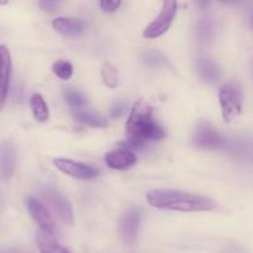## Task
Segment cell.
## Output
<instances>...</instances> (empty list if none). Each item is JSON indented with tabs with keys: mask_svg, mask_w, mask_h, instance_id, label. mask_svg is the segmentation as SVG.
Here are the masks:
<instances>
[{
	"mask_svg": "<svg viewBox=\"0 0 253 253\" xmlns=\"http://www.w3.org/2000/svg\"><path fill=\"white\" fill-rule=\"evenodd\" d=\"M126 147L139 149L147 143L160 140L165 137V130L154 118L153 108L147 102L139 99L132 107L126 121Z\"/></svg>",
	"mask_w": 253,
	"mask_h": 253,
	"instance_id": "cell-1",
	"label": "cell"
},
{
	"mask_svg": "<svg viewBox=\"0 0 253 253\" xmlns=\"http://www.w3.org/2000/svg\"><path fill=\"white\" fill-rule=\"evenodd\" d=\"M148 203L153 208L162 210L181 211V212H200L211 211L217 208V204L210 198L195 194L184 193L179 190L158 189L152 190L147 195Z\"/></svg>",
	"mask_w": 253,
	"mask_h": 253,
	"instance_id": "cell-2",
	"label": "cell"
},
{
	"mask_svg": "<svg viewBox=\"0 0 253 253\" xmlns=\"http://www.w3.org/2000/svg\"><path fill=\"white\" fill-rule=\"evenodd\" d=\"M218 99H220L221 111L225 122H231L235 119L242 109L243 93L240 84L236 82H230L225 84L218 92Z\"/></svg>",
	"mask_w": 253,
	"mask_h": 253,
	"instance_id": "cell-3",
	"label": "cell"
},
{
	"mask_svg": "<svg viewBox=\"0 0 253 253\" xmlns=\"http://www.w3.org/2000/svg\"><path fill=\"white\" fill-rule=\"evenodd\" d=\"M177 11V0H164L159 15L144 29L143 36L147 39H157L164 35L171 26Z\"/></svg>",
	"mask_w": 253,
	"mask_h": 253,
	"instance_id": "cell-4",
	"label": "cell"
},
{
	"mask_svg": "<svg viewBox=\"0 0 253 253\" xmlns=\"http://www.w3.org/2000/svg\"><path fill=\"white\" fill-rule=\"evenodd\" d=\"M42 194L43 198L46 199L47 204L51 206L53 212H55V215L57 216L65 225H74L75 216L70 201L67 200L60 191H57L56 189H52V187H47Z\"/></svg>",
	"mask_w": 253,
	"mask_h": 253,
	"instance_id": "cell-5",
	"label": "cell"
},
{
	"mask_svg": "<svg viewBox=\"0 0 253 253\" xmlns=\"http://www.w3.org/2000/svg\"><path fill=\"white\" fill-rule=\"evenodd\" d=\"M53 164L56 165L60 171L63 174L69 175V176L75 177V179L80 180H91L98 176L99 171L94 168L89 167V165L84 164V163L75 162L71 159H63V158H58V159L53 160Z\"/></svg>",
	"mask_w": 253,
	"mask_h": 253,
	"instance_id": "cell-6",
	"label": "cell"
},
{
	"mask_svg": "<svg viewBox=\"0 0 253 253\" xmlns=\"http://www.w3.org/2000/svg\"><path fill=\"white\" fill-rule=\"evenodd\" d=\"M194 143L199 148H204V149H220L225 147L227 142L212 126L203 123L196 128L195 134H194Z\"/></svg>",
	"mask_w": 253,
	"mask_h": 253,
	"instance_id": "cell-7",
	"label": "cell"
},
{
	"mask_svg": "<svg viewBox=\"0 0 253 253\" xmlns=\"http://www.w3.org/2000/svg\"><path fill=\"white\" fill-rule=\"evenodd\" d=\"M13 61L9 48L5 45H0V111L3 108L10 87Z\"/></svg>",
	"mask_w": 253,
	"mask_h": 253,
	"instance_id": "cell-8",
	"label": "cell"
},
{
	"mask_svg": "<svg viewBox=\"0 0 253 253\" xmlns=\"http://www.w3.org/2000/svg\"><path fill=\"white\" fill-rule=\"evenodd\" d=\"M104 160L111 169L126 170L134 167V164L137 163V155L130 148L119 147L107 153Z\"/></svg>",
	"mask_w": 253,
	"mask_h": 253,
	"instance_id": "cell-9",
	"label": "cell"
},
{
	"mask_svg": "<svg viewBox=\"0 0 253 253\" xmlns=\"http://www.w3.org/2000/svg\"><path fill=\"white\" fill-rule=\"evenodd\" d=\"M140 220H142V210L138 208L130 209L122 218L121 236L126 245H133L137 240Z\"/></svg>",
	"mask_w": 253,
	"mask_h": 253,
	"instance_id": "cell-10",
	"label": "cell"
},
{
	"mask_svg": "<svg viewBox=\"0 0 253 253\" xmlns=\"http://www.w3.org/2000/svg\"><path fill=\"white\" fill-rule=\"evenodd\" d=\"M26 205H28L31 217L35 220V222L38 223L41 230L55 233V222H53L52 217H51L46 206H43L40 201H38L34 198H29L26 200Z\"/></svg>",
	"mask_w": 253,
	"mask_h": 253,
	"instance_id": "cell-11",
	"label": "cell"
},
{
	"mask_svg": "<svg viewBox=\"0 0 253 253\" xmlns=\"http://www.w3.org/2000/svg\"><path fill=\"white\" fill-rule=\"evenodd\" d=\"M52 28L63 36L81 35L86 29V23L77 18H56L52 20Z\"/></svg>",
	"mask_w": 253,
	"mask_h": 253,
	"instance_id": "cell-12",
	"label": "cell"
},
{
	"mask_svg": "<svg viewBox=\"0 0 253 253\" xmlns=\"http://www.w3.org/2000/svg\"><path fill=\"white\" fill-rule=\"evenodd\" d=\"M16 164L15 149L9 143L0 145V175L3 179H10Z\"/></svg>",
	"mask_w": 253,
	"mask_h": 253,
	"instance_id": "cell-13",
	"label": "cell"
},
{
	"mask_svg": "<svg viewBox=\"0 0 253 253\" xmlns=\"http://www.w3.org/2000/svg\"><path fill=\"white\" fill-rule=\"evenodd\" d=\"M199 76L208 84H215L221 77V69L217 63L209 57H199L196 61Z\"/></svg>",
	"mask_w": 253,
	"mask_h": 253,
	"instance_id": "cell-14",
	"label": "cell"
},
{
	"mask_svg": "<svg viewBox=\"0 0 253 253\" xmlns=\"http://www.w3.org/2000/svg\"><path fill=\"white\" fill-rule=\"evenodd\" d=\"M36 241H38L39 250L41 253H70L66 248L56 241L55 233L39 228L36 233Z\"/></svg>",
	"mask_w": 253,
	"mask_h": 253,
	"instance_id": "cell-15",
	"label": "cell"
},
{
	"mask_svg": "<svg viewBox=\"0 0 253 253\" xmlns=\"http://www.w3.org/2000/svg\"><path fill=\"white\" fill-rule=\"evenodd\" d=\"M74 116L79 123L92 126V128H106L108 126V121L104 117L99 116L92 111H80L79 109V111L75 112Z\"/></svg>",
	"mask_w": 253,
	"mask_h": 253,
	"instance_id": "cell-16",
	"label": "cell"
},
{
	"mask_svg": "<svg viewBox=\"0 0 253 253\" xmlns=\"http://www.w3.org/2000/svg\"><path fill=\"white\" fill-rule=\"evenodd\" d=\"M196 35L200 42L209 43L215 38V25L213 21L209 18H203L196 25Z\"/></svg>",
	"mask_w": 253,
	"mask_h": 253,
	"instance_id": "cell-17",
	"label": "cell"
},
{
	"mask_svg": "<svg viewBox=\"0 0 253 253\" xmlns=\"http://www.w3.org/2000/svg\"><path fill=\"white\" fill-rule=\"evenodd\" d=\"M30 106L31 109H33L34 118L36 121L40 122V123H43V122L47 121L48 116H50V113H48V107L41 94L36 93L31 97Z\"/></svg>",
	"mask_w": 253,
	"mask_h": 253,
	"instance_id": "cell-18",
	"label": "cell"
},
{
	"mask_svg": "<svg viewBox=\"0 0 253 253\" xmlns=\"http://www.w3.org/2000/svg\"><path fill=\"white\" fill-rule=\"evenodd\" d=\"M101 75L102 80H103L104 84L107 87H109V88H116L117 84H118V71H117L116 66H114L113 63L108 62V61L103 62Z\"/></svg>",
	"mask_w": 253,
	"mask_h": 253,
	"instance_id": "cell-19",
	"label": "cell"
},
{
	"mask_svg": "<svg viewBox=\"0 0 253 253\" xmlns=\"http://www.w3.org/2000/svg\"><path fill=\"white\" fill-rule=\"evenodd\" d=\"M52 71L55 72L56 76L60 77L61 80L67 81V80L71 79L72 75H74V66H72V63L69 62V61L60 60L52 65Z\"/></svg>",
	"mask_w": 253,
	"mask_h": 253,
	"instance_id": "cell-20",
	"label": "cell"
},
{
	"mask_svg": "<svg viewBox=\"0 0 253 253\" xmlns=\"http://www.w3.org/2000/svg\"><path fill=\"white\" fill-rule=\"evenodd\" d=\"M144 61L149 67H160L167 63V57L162 51L152 50L145 53Z\"/></svg>",
	"mask_w": 253,
	"mask_h": 253,
	"instance_id": "cell-21",
	"label": "cell"
},
{
	"mask_svg": "<svg viewBox=\"0 0 253 253\" xmlns=\"http://www.w3.org/2000/svg\"><path fill=\"white\" fill-rule=\"evenodd\" d=\"M65 99H66L67 103L71 107L75 108H80V107H84L87 103L86 98L82 96L80 92H77L76 89H66L65 91Z\"/></svg>",
	"mask_w": 253,
	"mask_h": 253,
	"instance_id": "cell-22",
	"label": "cell"
},
{
	"mask_svg": "<svg viewBox=\"0 0 253 253\" xmlns=\"http://www.w3.org/2000/svg\"><path fill=\"white\" fill-rule=\"evenodd\" d=\"M63 0H39V6L45 13L53 14L61 9Z\"/></svg>",
	"mask_w": 253,
	"mask_h": 253,
	"instance_id": "cell-23",
	"label": "cell"
},
{
	"mask_svg": "<svg viewBox=\"0 0 253 253\" xmlns=\"http://www.w3.org/2000/svg\"><path fill=\"white\" fill-rule=\"evenodd\" d=\"M122 0H99V5L104 13H114L121 6Z\"/></svg>",
	"mask_w": 253,
	"mask_h": 253,
	"instance_id": "cell-24",
	"label": "cell"
},
{
	"mask_svg": "<svg viewBox=\"0 0 253 253\" xmlns=\"http://www.w3.org/2000/svg\"><path fill=\"white\" fill-rule=\"evenodd\" d=\"M126 104L123 103V102H118V103L114 104V106L112 107L111 116L114 117V118H116V117H121L126 113Z\"/></svg>",
	"mask_w": 253,
	"mask_h": 253,
	"instance_id": "cell-25",
	"label": "cell"
},
{
	"mask_svg": "<svg viewBox=\"0 0 253 253\" xmlns=\"http://www.w3.org/2000/svg\"><path fill=\"white\" fill-rule=\"evenodd\" d=\"M208 1L209 0H195V3L198 4L199 6H201V8H203V6H205L206 4H208Z\"/></svg>",
	"mask_w": 253,
	"mask_h": 253,
	"instance_id": "cell-26",
	"label": "cell"
},
{
	"mask_svg": "<svg viewBox=\"0 0 253 253\" xmlns=\"http://www.w3.org/2000/svg\"><path fill=\"white\" fill-rule=\"evenodd\" d=\"M9 3V0H0V5H6Z\"/></svg>",
	"mask_w": 253,
	"mask_h": 253,
	"instance_id": "cell-27",
	"label": "cell"
},
{
	"mask_svg": "<svg viewBox=\"0 0 253 253\" xmlns=\"http://www.w3.org/2000/svg\"><path fill=\"white\" fill-rule=\"evenodd\" d=\"M221 3H230V1H233V0H218Z\"/></svg>",
	"mask_w": 253,
	"mask_h": 253,
	"instance_id": "cell-28",
	"label": "cell"
},
{
	"mask_svg": "<svg viewBox=\"0 0 253 253\" xmlns=\"http://www.w3.org/2000/svg\"><path fill=\"white\" fill-rule=\"evenodd\" d=\"M251 26L253 28V11H252V14H251Z\"/></svg>",
	"mask_w": 253,
	"mask_h": 253,
	"instance_id": "cell-29",
	"label": "cell"
}]
</instances>
